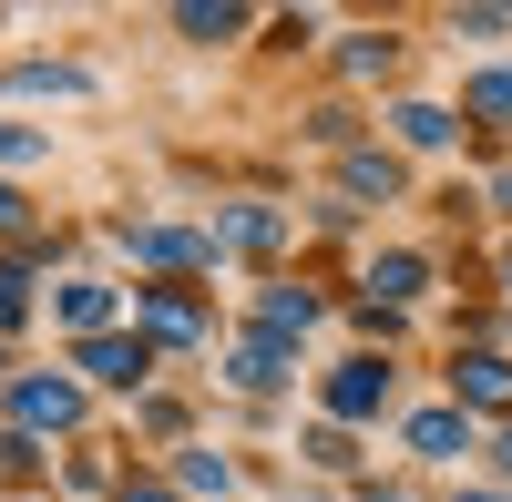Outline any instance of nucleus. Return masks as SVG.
Instances as JSON below:
<instances>
[{
  "label": "nucleus",
  "instance_id": "2",
  "mask_svg": "<svg viewBox=\"0 0 512 502\" xmlns=\"http://www.w3.org/2000/svg\"><path fill=\"white\" fill-rule=\"evenodd\" d=\"M379 400H390V369H379V359H349V369L328 380V410H338V421H369Z\"/></svg>",
  "mask_w": 512,
  "mask_h": 502
},
{
  "label": "nucleus",
  "instance_id": "10",
  "mask_svg": "<svg viewBox=\"0 0 512 502\" xmlns=\"http://www.w3.org/2000/svg\"><path fill=\"white\" fill-rule=\"evenodd\" d=\"M144 308H154V328H164V339H195V308L175 298V287H154V298H144Z\"/></svg>",
  "mask_w": 512,
  "mask_h": 502
},
{
  "label": "nucleus",
  "instance_id": "21",
  "mask_svg": "<svg viewBox=\"0 0 512 502\" xmlns=\"http://www.w3.org/2000/svg\"><path fill=\"white\" fill-rule=\"evenodd\" d=\"M502 472H512V441H502Z\"/></svg>",
  "mask_w": 512,
  "mask_h": 502
},
{
  "label": "nucleus",
  "instance_id": "3",
  "mask_svg": "<svg viewBox=\"0 0 512 502\" xmlns=\"http://www.w3.org/2000/svg\"><path fill=\"white\" fill-rule=\"evenodd\" d=\"M82 369H93V380H113V390H134L144 369H154V349H144V339H82Z\"/></svg>",
  "mask_w": 512,
  "mask_h": 502
},
{
  "label": "nucleus",
  "instance_id": "18",
  "mask_svg": "<svg viewBox=\"0 0 512 502\" xmlns=\"http://www.w3.org/2000/svg\"><path fill=\"white\" fill-rule=\"evenodd\" d=\"M0 154H11V164H31V154H41V134H21V123H0Z\"/></svg>",
  "mask_w": 512,
  "mask_h": 502
},
{
  "label": "nucleus",
  "instance_id": "11",
  "mask_svg": "<svg viewBox=\"0 0 512 502\" xmlns=\"http://www.w3.org/2000/svg\"><path fill=\"white\" fill-rule=\"evenodd\" d=\"M11 82H21V93H82V72H62V62H21Z\"/></svg>",
  "mask_w": 512,
  "mask_h": 502
},
{
  "label": "nucleus",
  "instance_id": "17",
  "mask_svg": "<svg viewBox=\"0 0 512 502\" xmlns=\"http://www.w3.org/2000/svg\"><path fill=\"white\" fill-rule=\"evenodd\" d=\"M21 308H31V287H21V267H0V328H21Z\"/></svg>",
  "mask_w": 512,
  "mask_h": 502
},
{
  "label": "nucleus",
  "instance_id": "13",
  "mask_svg": "<svg viewBox=\"0 0 512 502\" xmlns=\"http://www.w3.org/2000/svg\"><path fill=\"white\" fill-rule=\"evenodd\" d=\"M236 380H246V390H267V380H287V359H277V349H267V339H256V349H246V359H236Z\"/></svg>",
  "mask_w": 512,
  "mask_h": 502
},
{
  "label": "nucleus",
  "instance_id": "6",
  "mask_svg": "<svg viewBox=\"0 0 512 502\" xmlns=\"http://www.w3.org/2000/svg\"><path fill=\"white\" fill-rule=\"evenodd\" d=\"M62 318L82 328V339H103V318H113V287H93V277H82V287H62Z\"/></svg>",
  "mask_w": 512,
  "mask_h": 502
},
{
  "label": "nucleus",
  "instance_id": "4",
  "mask_svg": "<svg viewBox=\"0 0 512 502\" xmlns=\"http://www.w3.org/2000/svg\"><path fill=\"white\" fill-rule=\"evenodd\" d=\"M451 390L472 400V410H512V359H461V369H451Z\"/></svg>",
  "mask_w": 512,
  "mask_h": 502
},
{
  "label": "nucleus",
  "instance_id": "1",
  "mask_svg": "<svg viewBox=\"0 0 512 502\" xmlns=\"http://www.w3.org/2000/svg\"><path fill=\"white\" fill-rule=\"evenodd\" d=\"M11 421H21V431H72V421H82V390H72V380H21V390H11Z\"/></svg>",
  "mask_w": 512,
  "mask_h": 502
},
{
  "label": "nucleus",
  "instance_id": "22",
  "mask_svg": "<svg viewBox=\"0 0 512 502\" xmlns=\"http://www.w3.org/2000/svg\"><path fill=\"white\" fill-rule=\"evenodd\" d=\"M472 502H492V492H472Z\"/></svg>",
  "mask_w": 512,
  "mask_h": 502
},
{
  "label": "nucleus",
  "instance_id": "7",
  "mask_svg": "<svg viewBox=\"0 0 512 502\" xmlns=\"http://www.w3.org/2000/svg\"><path fill=\"white\" fill-rule=\"evenodd\" d=\"M175 21H185L195 41H226V31H236L246 11H236V0H185V11H175Z\"/></svg>",
  "mask_w": 512,
  "mask_h": 502
},
{
  "label": "nucleus",
  "instance_id": "5",
  "mask_svg": "<svg viewBox=\"0 0 512 502\" xmlns=\"http://www.w3.org/2000/svg\"><path fill=\"white\" fill-rule=\"evenodd\" d=\"M410 451H431V462L472 451V441H461V410H420V421H410Z\"/></svg>",
  "mask_w": 512,
  "mask_h": 502
},
{
  "label": "nucleus",
  "instance_id": "19",
  "mask_svg": "<svg viewBox=\"0 0 512 502\" xmlns=\"http://www.w3.org/2000/svg\"><path fill=\"white\" fill-rule=\"evenodd\" d=\"M123 502H175V492H164V482H123Z\"/></svg>",
  "mask_w": 512,
  "mask_h": 502
},
{
  "label": "nucleus",
  "instance_id": "16",
  "mask_svg": "<svg viewBox=\"0 0 512 502\" xmlns=\"http://www.w3.org/2000/svg\"><path fill=\"white\" fill-rule=\"evenodd\" d=\"M472 113H512V72H482L472 82Z\"/></svg>",
  "mask_w": 512,
  "mask_h": 502
},
{
  "label": "nucleus",
  "instance_id": "9",
  "mask_svg": "<svg viewBox=\"0 0 512 502\" xmlns=\"http://www.w3.org/2000/svg\"><path fill=\"white\" fill-rule=\"evenodd\" d=\"M308 318H318L308 287H277V298H267V328H277V339H287V328H308Z\"/></svg>",
  "mask_w": 512,
  "mask_h": 502
},
{
  "label": "nucleus",
  "instance_id": "8",
  "mask_svg": "<svg viewBox=\"0 0 512 502\" xmlns=\"http://www.w3.org/2000/svg\"><path fill=\"white\" fill-rule=\"evenodd\" d=\"M349 195H400V164L390 154H349Z\"/></svg>",
  "mask_w": 512,
  "mask_h": 502
},
{
  "label": "nucleus",
  "instance_id": "12",
  "mask_svg": "<svg viewBox=\"0 0 512 502\" xmlns=\"http://www.w3.org/2000/svg\"><path fill=\"white\" fill-rule=\"evenodd\" d=\"M369 287H379V298H420V257H379Z\"/></svg>",
  "mask_w": 512,
  "mask_h": 502
},
{
  "label": "nucleus",
  "instance_id": "14",
  "mask_svg": "<svg viewBox=\"0 0 512 502\" xmlns=\"http://www.w3.org/2000/svg\"><path fill=\"white\" fill-rule=\"evenodd\" d=\"M400 134H410V144H451V113H431V103H410V113H400Z\"/></svg>",
  "mask_w": 512,
  "mask_h": 502
},
{
  "label": "nucleus",
  "instance_id": "15",
  "mask_svg": "<svg viewBox=\"0 0 512 502\" xmlns=\"http://www.w3.org/2000/svg\"><path fill=\"white\" fill-rule=\"evenodd\" d=\"M185 492H226V462H216V451H185Z\"/></svg>",
  "mask_w": 512,
  "mask_h": 502
},
{
  "label": "nucleus",
  "instance_id": "20",
  "mask_svg": "<svg viewBox=\"0 0 512 502\" xmlns=\"http://www.w3.org/2000/svg\"><path fill=\"white\" fill-rule=\"evenodd\" d=\"M0 226H21V195H11V185H0Z\"/></svg>",
  "mask_w": 512,
  "mask_h": 502
}]
</instances>
